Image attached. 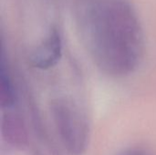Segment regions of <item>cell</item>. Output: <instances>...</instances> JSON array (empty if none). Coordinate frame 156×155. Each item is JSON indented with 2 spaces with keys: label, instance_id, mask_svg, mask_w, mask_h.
Here are the masks:
<instances>
[{
  "label": "cell",
  "instance_id": "2",
  "mask_svg": "<svg viewBox=\"0 0 156 155\" xmlns=\"http://www.w3.org/2000/svg\"><path fill=\"white\" fill-rule=\"evenodd\" d=\"M52 117L61 142L71 155H81L86 150L89 126L80 109L67 100H57L51 104Z\"/></svg>",
  "mask_w": 156,
  "mask_h": 155
},
{
  "label": "cell",
  "instance_id": "1",
  "mask_svg": "<svg viewBox=\"0 0 156 155\" xmlns=\"http://www.w3.org/2000/svg\"><path fill=\"white\" fill-rule=\"evenodd\" d=\"M88 43L92 58L105 74L122 78L140 65L144 36L134 10L124 2L95 9L88 22Z\"/></svg>",
  "mask_w": 156,
  "mask_h": 155
},
{
  "label": "cell",
  "instance_id": "3",
  "mask_svg": "<svg viewBox=\"0 0 156 155\" xmlns=\"http://www.w3.org/2000/svg\"><path fill=\"white\" fill-rule=\"evenodd\" d=\"M62 55V41L59 32L52 28L47 37L30 54L31 65L38 69H48L57 65Z\"/></svg>",
  "mask_w": 156,
  "mask_h": 155
},
{
  "label": "cell",
  "instance_id": "5",
  "mask_svg": "<svg viewBox=\"0 0 156 155\" xmlns=\"http://www.w3.org/2000/svg\"><path fill=\"white\" fill-rule=\"evenodd\" d=\"M0 101L2 108L12 107L16 101L15 89L9 74L5 68L4 62L1 64L0 70Z\"/></svg>",
  "mask_w": 156,
  "mask_h": 155
},
{
  "label": "cell",
  "instance_id": "4",
  "mask_svg": "<svg viewBox=\"0 0 156 155\" xmlns=\"http://www.w3.org/2000/svg\"><path fill=\"white\" fill-rule=\"evenodd\" d=\"M3 132L9 143L22 146L27 143V134L21 121L14 116H7L3 120Z\"/></svg>",
  "mask_w": 156,
  "mask_h": 155
},
{
  "label": "cell",
  "instance_id": "6",
  "mask_svg": "<svg viewBox=\"0 0 156 155\" xmlns=\"http://www.w3.org/2000/svg\"><path fill=\"white\" fill-rule=\"evenodd\" d=\"M118 155H153L151 153L147 152L144 149L141 148H129L122 153H120Z\"/></svg>",
  "mask_w": 156,
  "mask_h": 155
}]
</instances>
